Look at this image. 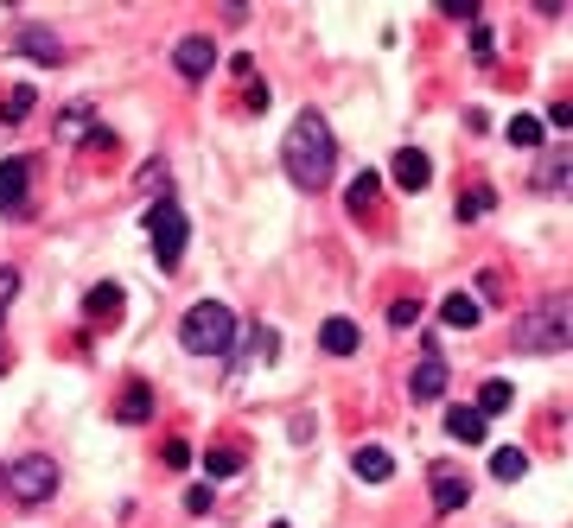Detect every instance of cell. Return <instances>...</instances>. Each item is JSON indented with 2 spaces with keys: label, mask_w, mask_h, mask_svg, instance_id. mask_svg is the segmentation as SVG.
<instances>
[{
  "label": "cell",
  "mask_w": 573,
  "mask_h": 528,
  "mask_svg": "<svg viewBox=\"0 0 573 528\" xmlns=\"http://www.w3.org/2000/svg\"><path fill=\"white\" fill-rule=\"evenodd\" d=\"M281 166H287V179L300 185V191H325L332 185V172H338V140H332V121H325L319 109H300L293 115V128L281 140Z\"/></svg>",
  "instance_id": "1"
},
{
  "label": "cell",
  "mask_w": 573,
  "mask_h": 528,
  "mask_svg": "<svg viewBox=\"0 0 573 528\" xmlns=\"http://www.w3.org/2000/svg\"><path fill=\"white\" fill-rule=\"evenodd\" d=\"M179 344L191 357H223V350L236 344V312L223 306V299H198V306L179 319Z\"/></svg>",
  "instance_id": "2"
},
{
  "label": "cell",
  "mask_w": 573,
  "mask_h": 528,
  "mask_svg": "<svg viewBox=\"0 0 573 528\" xmlns=\"http://www.w3.org/2000/svg\"><path fill=\"white\" fill-rule=\"evenodd\" d=\"M567 331H573V325H567V293H554L548 306H529L523 319H516L510 338H516L523 357H561V350H567Z\"/></svg>",
  "instance_id": "3"
},
{
  "label": "cell",
  "mask_w": 573,
  "mask_h": 528,
  "mask_svg": "<svg viewBox=\"0 0 573 528\" xmlns=\"http://www.w3.org/2000/svg\"><path fill=\"white\" fill-rule=\"evenodd\" d=\"M147 236H153V261L160 268H179V255H185V242H191V217L172 198H160V204H147Z\"/></svg>",
  "instance_id": "4"
},
{
  "label": "cell",
  "mask_w": 573,
  "mask_h": 528,
  "mask_svg": "<svg viewBox=\"0 0 573 528\" xmlns=\"http://www.w3.org/2000/svg\"><path fill=\"white\" fill-rule=\"evenodd\" d=\"M7 490H13V503L39 509V503L58 497V465H51L45 452H26V459H13V465H7Z\"/></svg>",
  "instance_id": "5"
},
{
  "label": "cell",
  "mask_w": 573,
  "mask_h": 528,
  "mask_svg": "<svg viewBox=\"0 0 573 528\" xmlns=\"http://www.w3.org/2000/svg\"><path fill=\"white\" fill-rule=\"evenodd\" d=\"M211 64H217V45L204 39V32H191V39L172 45V70H179L185 83H204V77H211Z\"/></svg>",
  "instance_id": "6"
},
{
  "label": "cell",
  "mask_w": 573,
  "mask_h": 528,
  "mask_svg": "<svg viewBox=\"0 0 573 528\" xmlns=\"http://www.w3.org/2000/svg\"><path fill=\"white\" fill-rule=\"evenodd\" d=\"M13 51L32 58V64H64V39L51 26H20V32H13Z\"/></svg>",
  "instance_id": "7"
},
{
  "label": "cell",
  "mask_w": 573,
  "mask_h": 528,
  "mask_svg": "<svg viewBox=\"0 0 573 528\" xmlns=\"http://www.w3.org/2000/svg\"><path fill=\"white\" fill-rule=\"evenodd\" d=\"M26 185H32V160H20V153L0 160V210H7V217L26 210Z\"/></svg>",
  "instance_id": "8"
},
{
  "label": "cell",
  "mask_w": 573,
  "mask_h": 528,
  "mask_svg": "<svg viewBox=\"0 0 573 528\" xmlns=\"http://www.w3.org/2000/svg\"><path fill=\"white\" fill-rule=\"evenodd\" d=\"M446 382H453L446 357H433V350H427V357L414 363V376H408V395H414V401H440V395H446Z\"/></svg>",
  "instance_id": "9"
},
{
  "label": "cell",
  "mask_w": 573,
  "mask_h": 528,
  "mask_svg": "<svg viewBox=\"0 0 573 528\" xmlns=\"http://www.w3.org/2000/svg\"><path fill=\"white\" fill-rule=\"evenodd\" d=\"M115 420H121V427H141V420H153V389H147V382H128V389L115 395Z\"/></svg>",
  "instance_id": "10"
},
{
  "label": "cell",
  "mask_w": 573,
  "mask_h": 528,
  "mask_svg": "<svg viewBox=\"0 0 573 528\" xmlns=\"http://www.w3.org/2000/svg\"><path fill=\"white\" fill-rule=\"evenodd\" d=\"M427 179H433V160H427L421 147L395 153V185H402V191H427Z\"/></svg>",
  "instance_id": "11"
},
{
  "label": "cell",
  "mask_w": 573,
  "mask_h": 528,
  "mask_svg": "<svg viewBox=\"0 0 573 528\" xmlns=\"http://www.w3.org/2000/svg\"><path fill=\"white\" fill-rule=\"evenodd\" d=\"M427 490H433V509H465V497H472V484H465L453 465L433 471V484H427Z\"/></svg>",
  "instance_id": "12"
},
{
  "label": "cell",
  "mask_w": 573,
  "mask_h": 528,
  "mask_svg": "<svg viewBox=\"0 0 573 528\" xmlns=\"http://www.w3.org/2000/svg\"><path fill=\"white\" fill-rule=\"evenodd\" d=\"M446 433L459 439V446H484V433H491V420L478 408H446Z\"/></svg>",
  "instance_id": "13"
},
{
  "label": "cell",
  "mask_w": 573,
  "mask_h": 528,
  "mask_svg": "<svg viewBox=\"0 0 573 528\" xmlns=\"http://www.w3.org/2000/svg\"><path fill=\"white\" fill-rule=\"evenodd\" d=\"M83 312H90L96 325H115L121 319V287H115V280H96L90 299H83Z\"/></svg>",
  "instance_id": "14"
},
{
  "label": "cell",
  "mask_w": 573,
  "mask_h": 528,
  "mask_svg": "<svg viewBox=\"0 0 573 528\" xmlns=\"http://www.w3.org/2000/svg\"><path fill=\"white\" fill-rule=\"evenodd\" d=\"M440 319H446V325H453V331H478V325H484V306H478V299H472V293H446V306H440Z\"/></svg>",
  "instance_id": "15"
},
{
  "label": "cell",
  "mask_w": 573,
  "mask_h": 528,
  "mask_svg": "<svg viewBox=\"0 0 573 528\" xmlns=\"http://www.w3.org/2000/svg\"><path fill=\"white\" fill-rule=\"evenodd\" d=\"M351 471H357L363 484H389V478H395V459H389V452H382V446H357Z\"/></svg>",
  "instance_id": "16"
},
{
  "label": "cell",
  "mask_w": 573,
  "mask_h": 528,
  "mask_svg": "<svg viewBox=\"0 0 573 528\" xmlns=\"http://www.w3.org/2000/svg\"><path fill=\"white\" fill-rule=\"evenodd\" d=\"M319 350H325V357H351V350H357V325L351 319H325L319 325Z\"/></svg>",
  "instance_id": "17"
},
{
  "label": "cell",
  "mask_w": 573,
  "mask_h": 528,
  "mask_svg": "<svg viewBox=\"0 0 573 528\" xmlns=\"http://www.w3.org/2000/svg\"><path fill=\"white\" fill-rule=\"evenodd\" d=\"M535 191H567V147H554L542 166H535Z\"/></svg>",
  "instance_id": "18"
},
{
  "label": "cell",
  "mask_w": 573,
  "mask_h": 528,
  "mask_svg": "<svg viewBox=\"0 0 573 528\" xmlns=\"http://www.w3.org/2000/svg\"><path fill=\"white\" fill-rule=\"evenodd\" d=\"M491 471H497V484H516V478H523V471H529V452H523V446H497Z\"/></svg>",
  "instance_id": "19"
},
{
  "label": "cell",
  "mask_w": 573,
  "mask_h": 528,
  "mask_svg": "<svg viewBox=\"0 0 573 528\" xmlns=\"http://www.w3.org/2000/svg\"><path fill=\"white\" fill-rule=\"evenodd\" d=\"M510 401H516V389H510V382H503V376H491V382H484V389H478V414L491 420V414H503V408H510Z\"/></svg>",
  "instance_id": "20"
},
{
  "label": "cell",
  "mask_w": 573,
  "mask_h": 528,
  "mask_svg": "<svg viewBox=\"0 0 573 528\" xmlns=\"http://www.w3.org/2000/svg\"><path fill=\"white\" fill-rule=\"evenodd\" d=\"M204 471H211V484L236 478V471H242V452H236V446H211V452H204Z\"/></svg>",
  "instance_id": "21"
},
{
  "label": "cell",
  "mask_w": 573,
  "mask_h": 528,
  "mask_svg": "<svg viewBox=\"0 0 573 528\" xmlns=\"http://www.w3.org/2000/svg\"><path fill=\"white\" fill-rule=\"evenodd\" d=\"M376 198H382V179H376V172H357V179H351V210H357V217H370Z\"/></svg>",
  "instance_id": "22"
},
{
  "label": "cell",
  "mask_w": 573,
  "mask_h": 528,
  "mask_svg": "<svg viewBox=\"0 0 573 528\" xmlns=\"http://www.w3.org/2000/svg\"><path fill=\"white\" fill-rule=\"evenodd\" d=\"M491 204H497V191L491 185H472L459 198V223H478V217H491Z\"/></svg>",
  "instance_id": "23"
},
{
  "label": "cell",
  "mask_w": 573,
  "mask_h": 528,
  "mask_svg": "<svg viewBox=\"0 0 573 528\" xmlns=\"http://www.w3.org/2000/svg\"><path fill=\"white\" fill-rule=\"evenodd\" d=\"M32 102H39V90H26V83H20V90H7V102H0V121H7V128H20V121L32 115Z\"/></svg>",
  "instance_id": "24"
},
{
  "label": "cell",
  "mask_w": 573,
  "mask_h": 528,
  "mask_svg": "<svg viewBox=\"0 0 573 528\" xmlns=\"http://www.w3.org/2000/svg\"><path fill=\"white\" fill-rule=\"evenodd\" d=\"M510 147H542V121H535V115H516V121H510Z\"/></svg>",
  "instance_id": "25"
},
{
  "label": "cell",
  "mask_w": 573,
  "mask_h": 528,
  "mask_svg": "<svg viewBox=\"0 0 573 528\" xmlns=\"http://www.w3.org/2000/svg\"><path fill=\"white\" fill-rule=\"evenodd\" d=\"M472 58H478V64H491V58H497V32L484 26V20H472Z\"/></svg>",
  "instance_id": "26"
},
{
  "label": "cell",
  "mask_w": 573,
  "mask_h": 528,
  "mask_svg": "<svg viewBox=\"0 0 573 528\" xmlns=\"http://www.w3.org/2000/svg\"><path fill=\"white\" fill-rule=\"evenodd\" d=\"M421 319V299H389V331H408Z\"/></svg>",
  "instance_id": "27"
},
{
  "label": "cell",
  "mask_w": 573,
  "mask_h": 528,
  "mask_svg": "<svg viewBox=\"0 0 573 528\" xmlns=\"http://www.w3.org/2000/svg\"><path fill=\"white\" fill-rule=\"evenodd\" d=\"M211 484H185V509H191V516H211Z\"/></svg>",
  "instance_id": "28"
},
{
  "label": "cell",
  "mask_w": 573,
  "mask_h": 528,
  "mask_svg": "<svg viewBox=\"0 0 573 528\" xmlns=\"http://www.w3.org/2000/svg\"><path fill=\"white\" fill-rule=\"evenodd\" d=\"M58 134H64V140H77V134H90V109H71V115H64V121H58Z\"/></svg>",
  "instance_id": "29"
},
{
  "label": "cell",
  "mask_w": 573,
  "mask_h": 528,
  "mask_svg": "<svg viewBox=\"0 0 573 528\" xmlns=\"http://www.w3.org/2000/svg\"><path fill=\"white\" fill-rule=\"evenodd\" d=\"M160 459H166L172 471H185V465H191V446H185V439H166V446H160Z\"/></svg>",
  "instance_id": "30"
},
{
  "label": "cell",
  "mask_w": 573,
  "mask_h": 528,
  "mask_svg": "<svg viewBox=\"0 0 573 528\" xmlns=\"http://www.w3.org/2000/svg\"><path fill=\"white\" fill-rule=\"evenodd\" d=\"M242 109H249V115H262V109H268V83H262V77L249 83V96H242Z\"/></svg>",
  "instance_id": "31"
},
{
  "label": "cell",
  "mask_w": 573,
  "mask_h": 528,
  "mask_svg": "<svg viewBox=\"0 0 573 528\" xmlns=\"http://www.w3.org/2000/svg\"><path fill=\"white\" fill-rule=\"evenodd\" d=\"M440 13H453V20H465V26L478 20V7H472V0H440Z\"/></svg>",
  "instance_id": "32"
},
{
  "label": "cell",
  "mask_w": 573,
  "mask_h": 528,
  "mask_svg": "<svg viewBox=\"0 0 573 528\" xmlns=\"http://www.w3.org/2000/svg\"><path fill=\"white\" fill-rule=\"evenodd\" d=\"M478 293H484V299H503V274L484 268V274H478Z\"/></svg>",
  "instance_id": "33"
},
{
  "label": "cell",
  "mask_w": 573,
  "mask_h": 528,
  "mask_svg": "<svg viewBox=\"0 0 573 528\" xmlns=\"http://www.w3.org/2000/svg\"><path fill=\"white\" fill-rule=\"evenodd\" d=\"M141 185H147V191H166V166H160V160H153V166L141 172Z\"/></svg>",
  "instance_id": "34"
},
{
  "label": "cell",
  "mask_w": 573,
  "mask_h": 528,
  "mask_svg": "<svg viewBox=\"0 0 573 528\" xmlns=\"http://www.w3.org/2000/svg\"><path fill=\"white\" fill-rule=\"evenodd\" d=\"M13 287H20V274H13V268H0V299H7Z\"/></svg>",
  "instance_id": "35"
},
{
  "label": "cell",
  "mask_w": 573,
  "mask_h": 528,
  "mask_svg": "<svg viewBox=\"0 0 573 528\" xmlns=\"http://www.w3.org/2000/svg\"><path fill=\"white\" fill-rule=\"evenodd\" d=\"M0 376H7V350H0Z\"/></svg>",
  "instance_id": "36"
},
{
  "label": "cell",
  "mask_w": 573,
  "mask_h": 528,
  "mask_svg": "<svg viewBox=\"0 0 573 528\" xmlns=\"http://www.w3.org/2000/svg\"><path fill=\"white\" fill-rule=\"evenodd\" d=\"M0 319H7V306H0Z\"/></svg>",
  "instance_id": "37"
},
{
  "label": "cell",
  "mask_w": 573,
  "mask_h": 528,
  "mask_svg": "<svg viewBox=\"0 0 573 528\" xmlns=\"http://www.w3.org/2000/svg\"><path fill=\"white\" fill-rule=\"evenodd\" d=\"M274 528H287V522H274Z\"/></svg>",
  "instance_id": "38"
}]
</instances>
